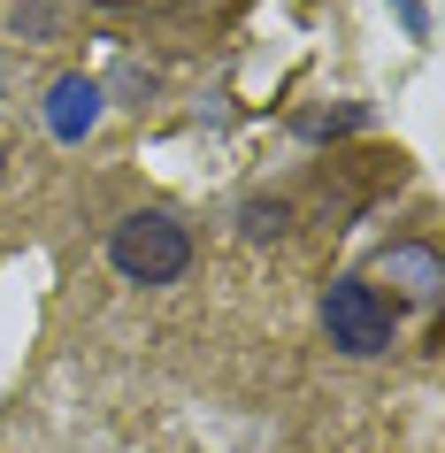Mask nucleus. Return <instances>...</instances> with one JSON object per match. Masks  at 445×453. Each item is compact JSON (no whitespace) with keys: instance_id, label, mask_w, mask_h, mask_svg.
Here are the masks:
<instances>
[{"instance_id":"39448f33","label":"nucleus","mask_w":445,"mask_h":453,"mask_svg":"<svg viewBox=\"0 0 445 453\" xmlns=\"http://www.w3.org/2000/svg\"><path fill=\"white\" fill-rule=\"evenodd\" d=\"M238 223H246V239H284L292 208H284V200H246V208H238Z\"/></svg>"},{"instance_id":"423d86ee","label":"nucleus","mask_w":445,"mask_h":453,"mask_svg":"<svg viewBox=\"0 0 445 453\" xmlns=\"http://www.w3.org/2000/svg\"><path fill=\"white\" fill-rule=\"evenodd\" d=\"M0 162H8V146H0Z\"/></svg>"},{"instance_id":"f257e3e1","label":"nucleus","mask_w":445,"mask_h":453,"mask_svg":"<svg viewBox=\"0 0 445 453\" xmlns=\"http://www.w3.org/2000/svg\"><path fill=\"white\" fill-rule=\"evenodd\" d=\"M108 262H116L131 285H177L185 262H192V239H185V223H169L162 208H139V215H123V223H116Z\"/></svg>"},{"instance_id":"f03ea898","label":"nucleus","mask_w":445,"mask_h":453,"mask_svg":"<svg viewBox=\"0 0 445 453\" xmlns=\"http://www.w3.org/2000/svg\"><path fill=\"white\" fill-rule=\"evenodd\" d=\"M392 300L369 285V277H338V285L323 292V331H330V346H346V354H384L392 346Z\"/></svg>"},{"instance_id":"7ed1b4c3","label":"nucleus","mask_w":445,"mask_h":453,"mask_svg":"<svg viewBox=\"0 0 445 453\" xmlns=\"http://www.w3.org/2000/svg\"><path fill=\"white\" fill-rule=\"evenodd\" d=\"M384 277L399 285V300H415V308H438V292H445V269H438V254L430 246H392L384 254Z\"/></svg>"},{"instance_id":"20e7f679","label":"nucleus","mask_w":445,"mask_h":453,"mask_svg":"<svg viewBox=\"0 0 445 453\" xmlns=\"http://www.w3.org/2000/svg\"><path fill=\"white\" fill-rule=\"evenodd\" d=\"M93 123H100V85L93 77H62L54 100H47V131L54 139H85Z\"/></svg>"}]
</instances>
